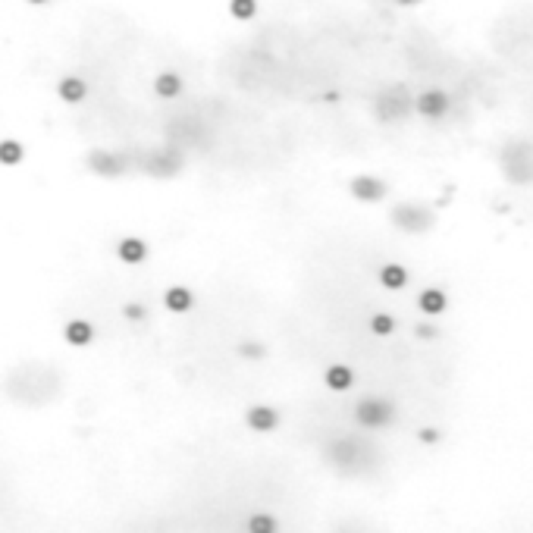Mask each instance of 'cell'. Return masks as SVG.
Segmentation results:
<instances>
[{"instance_id":"obj_1","label":"cell","mask_w":533,"mask_h":533,"mask_svg":"<svg viewBox=\"0 0 533 533\" xmlns=\"http://www.w3.org/2000/svg\"><path fill=\"white\" fill-rule=\"evenodd\" d=\"M502 173L518 185L533 182V144L530 142L508 144V148L502 151Z\"/></svg>"},{"instance_id":"obj_2","label":"cell","mask_w":533,"mask_h":533,"mask_svg":"<svg viewBox=\"0 0 533 533\" xmlns=\"http://www.w3.org/2000/svg\"><path fill=\"white\" fill-rule=\"evenodd\" d=\"M396 417V405L389 398H361L355 405V420L361 427H386Z\"/></svg>"},{"instance_id":"obj_3","label":"cell","mask_w":533,"mask_h":533,"mask_svg":"<svg viewBox=\"0 0 533 533\" xmlns=\"http://www.w3.org/2000/svg\"><path fill=\"white\" fill-rule=\"evenodd\" d=\"M389 217L405 233H427L433 226V213L424 204H398V207H392Z\"/></svg>"},{"instance_id":"obj_4","label":"cell","mask_w":533,"mask_h":533,"mask_svg":"<svg viewBox=\"0 0 533 533\" xmlns=\"http://www.w3.org/2000/svg\"><path fill=\"white\" fill-rule=\"evenodd\" d=\"M408 110H411V97L405 88H392L386 95H380V101H376V117L383 123H396V119L408 117Z\"/></svg>"},{"instance_id":"obj_5","label":"cell","mask_w":533,"mask_h":533,"mask_svg":"<svg viewBox=\"0 0 533 533\" xmlns=\"http://www.w3.org/2000/svg\"><path fill=\"white\" fill-rule=\"evenodd\" d=\"M351 195L358 201H383L386 198V182L374 176H355L351 179Z\"/></svg>"},{"instance_id":"obj_6","label":"cell","mask_w":533,"mask_h":533,"mask_svg":"<svg viewBox=\"0 0 533 533\" xmlns=\"http://www.w3.org/2000/svg\"><path fill=\"white\" fill-rule=\"evenodd\" d=\"M414 107L420 117L439 119V117H445V110H449V95H445V91H424V95L417 97Z\"/></svg>"},{"instance_id":"obj_7","label":"cell","mask_w":533,"mask_h":533,"mask_svg":"<svg viewBox=\"0 0 533 533\" xmlns=\"http://www.w3.org/2000/svg\"><path fill=\"white\" fill-rule=\"evenodd\" d=\"M361 452H370L367 445H364V439H342V443L336 445L329 455H333L339 465L351 467V465H361Z\"/></svg>"},{"instance_id":"obj_8","label":"cell","mask_w":533,"mask_h":533,"mask_svg":"<svg viewBox=\"0 0 533 533\" xmlns=\"http://www.w3.org/2000/svg\"><path fill=\"white\" fill-rule=\"evenodd\" d=\"M88 166L101 176H119L126 170V157H117V154H107V151H95L88 157Z\"/></svg>"},{"instance_id":"obj_9","label":"cell","mask_w":533,"mask_h":533,"mask_svg":"<svg viewBox=\"0 0 533 533\" xmlns=\"http://www.w3.org/2000/svg\"><path fill=\"white\" fill-rule=\"evenodd\" d=\"M63 336H66L69 345L82 349V345H91V342H95V327H91L88 320H82V317H75V320H69L66 327H63Z\"/></svg>"},{"instance_id":"obj_10","label":"cell","mask_w":533,"mask_h":533,"mask_svg":"<svg viewBox=\"0 0 533 533\" xmlns=\"http://www.w3.org/2000/svg\"><path fill=\"white\" fill-rule=\"evenodd\" d=\"M248 427L251 430H276L280 427V414H276L270 405H254L251 411H248Z\"/></svg>"},{"instance_id":"obj_11","label":"cell","mask_w":533,"mask_h":533,"mask_svg":"<svg viewBox=\"0 0 533 533\" xmlns=\"http://www.w3.org/2000/svg\"><path fill=\"white\" fill-rule=\"evenodd\" d=\"M57 95H60L66 104H79V101H85V95H88V85H85L79 75H66V79H60V85H57Z\"/></svg>"},{"instance_id":"obj_12","label":"cell","mask_w":533,"mask_h":533,"mask_svg":"<svg viewBox=\"0 0 533 533\" xmlns=\"http://www.w3.org/2000/svg\"><path fill=\"white\" fill-rule=\"evenodd\" d=\"M164 304H166V311H173V314H185V311H192L195 298L185 286H173V289H166Z\"/></svg>"},{"instance_id":"obj_13","label":"cell","mask_w":533,"mask_h":533,"mask_svg":"<svg viewBox=\"0 0 533 533\" xmlns=\"http://www.w3.org/2000/svg\"><path fill=\"white\" fill-rule=\"evenodd\" d=\"M417 304H420V311H424L427 317H436V314H443L445 311V292L443 289H424L420 292V298H417Z\"/></svg>"},{"instance_id":"obj_14","label":"cell","mask_w":533,"mask_h":533,"mask_svg":"<svg viewBox=\"0 0 533 533\" xmlns=\"http://www.w3.org/2000/svg\"><path fill=\"white\" fill-rule=\"evenodd\" d=\"M351 383H355V374H351V367H345V364H333V367L327 370V386L333 392L351 389Z\"/></svg>"},{"instance_id":"obj_15","label":"cell","mask_w":533,"mask_h":533,"mask_svg":"<svg viewBox=\"0 0 533 533\" xmlns=\"http://www.w3.org/2000/svg\"><path fill=\"white\" fill-rule=\"evenodd\" d=\"M117 254L123 264H142V260L148 258V245H144L142 239H123L117 248Z\"/></svg>"},{"instance_id":"obj_16","label":"cell","mask_w":533,"mask_h":533,"mask_svg":"<svg viewBox=\"0 0 533 533\" xmlns=\"http://www.w3.org/2000/svg\"><path fill=\"white\" fill-rule=\"evenodd\" d=\"M380 282H383L389 292L405 289V282H408V270H405L402 264H386L383 270H380Z\"/></svg>"},{"instance_id":"obj_17","label":"cell","mask_w":533,"mask_h":533,"mask_svg":"<svg viewBox=\"0 0 533 533\" xmlns=\"http://www.w3.org/2000/svg\"><path fill=\"white\" fill-rule=\"evenodd\" d=\"M154 91H157L160 97H179V91H182V79H179L176 72H160L157 79H154Z\"/></svg>"},{"instance_id":"obj_18","label":"cell","mask_w":533,"mask_h":533,"mask_svg":"<svg viewBox=\"0 0 533 533\" xmlns=\"http://www.w3.org/2000/svg\"><path fill=\"white\" fill-rule=\"evenodd\" d=\"M22 157H26V148H22L19 142H13V138H3V142H0V164L3 166H16Z\"/></svg>"},{"instance_id":"obj_19","label":"cell","mask_w":533,"mask_h":533,"mask_svg":"<svg viewBox=\"0 0 533 533\" xmlns=\"http://www.w3.org/2000/svg\"><path fill=\"white\" fill-rule=\"evenodd\" d=\"M254 10H258L254 0H233V3H229V13H233L235 19H251Z\"/></svg>"},{"instance_id":"obj_20","label":"cell","mask_w":533,"mask_h":533,"mask_svg":"<svg viewBox=\"0 0 533 533\" xmlns=\"http://www.w3.org/2000/svg\"><path fill=\"white\" fill-rule=\"evenodd\" d=\"M248 530H254V533H270V530H276V521L270 518V514H254V518L248 521Z\"/></svg>"},{"instance_id":"obj_21","label":"cell","mask_w":533,"mask_h":533,"mask_svg":"<svg viewBox=\"0 0 533 533\" xmlns=\"http://www.w3.org/2000/svg\"><path fill=\"white\" fill-rule=\"evenodd\" d=\"M370 329H374L376 336H389L392 329H396V320H392L389 314H376L374 320H370Z\"/></svg>"},{"instance_id":"obj_22","label":"cell","mask_w":533,"mask_h":533,"mask_svg":"<svg viewBox=\"0 0 533 533\" xmlns=\"http://www.w3.org/2000/svg\"><path fill=\"white\" fill-rule=\"evenodd\" d=\"M123 314L129 317V320H144L148 317V311H144V304H138V301H132V304H126Z\"/></svg>"},{"instance_id":"obj_23","label":"cell","mask_w":533,"mask_h":533,"mask_svg":"<svg viewBox=\"0 0 533 533\" xmlns=\"http://www.w3.org/2000/svg\"><path fill=\"white\" fill-rule=\"evenodd\" d=\"M239 351L245 358H260V355H264V349H260V345H239Z\"/></svg>"},{"instance_id":"obj_24","label":"cell","mask_w":533,"mask_h":533,"mask_svg":"<svg viewBox=\"0 0 533 533\" xmlns=\"http://www.w3.org/2000/svg\"><path fill=\"white\" fill-rule=\"evenodd\" d=\"M420 443H427V445L439 443V433L436 430H420Z\"/></svg>"},{"instance_id":"obj_25","label":"cell","mask_w":533,"mask_h":533,"mask_svg":"<svg viewBox=\"0 0 533 533\" xmlns=\"http://www.w3.org/2000/svg\"><path fill=\"white\" fill-rule=\"evenodd\" d=\"M417 336H420V339H427V336H430V339H433V336H436V329H433V327H417Z\"/></svg>"},{"instance_id":"obj_26","label":"cell","mask_w":533,"mask_h":533,"mask_svg":"<svg viewBox=\"0 0 533 533\" xmlns=\"http://www.w3.org/2000/svg\"><path fill=\"white\" fill-rule=\"evenodd\" d=\"M396 3H402V7H411V3H417V0H396Z\"/></svg>"},{"instance_id":"obj_27","label":"cell","mask_w":533,"mask_h":533,"mask_svg":"<svg viewBox=\"0 0 533 533\" xmlns=\"http://www.w3.org/2000/svg\"><path fill=\"white\" fill-rule=\"evenodd\" d=\"M28 3H35V7H41V3H48V0H28Z\"/></svg>"}]
</instances>
